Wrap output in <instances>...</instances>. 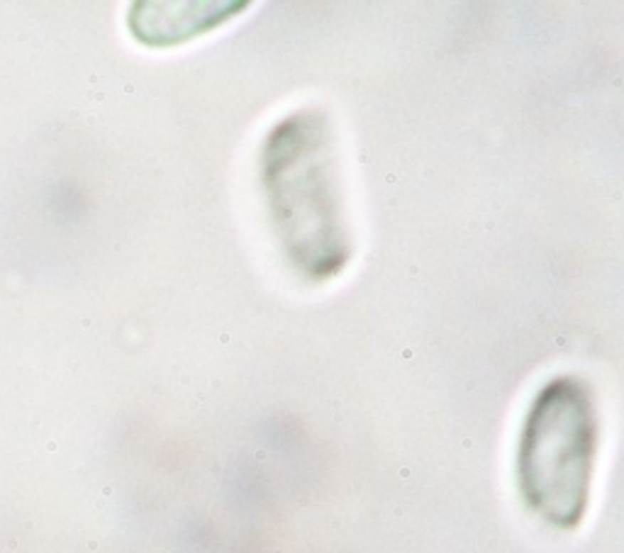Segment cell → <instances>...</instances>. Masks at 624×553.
<instances>
[{
	"mask_svg": "<svg viewBox=\"0 0 624 553\" xmlns=\"http://www.w3.org/2000/svg\"><path fill=\"white\" fill-rule=\"evenodd\" d=\"M261 178L290 264L310 281L334 278L351 256L334 134L319 110L288 115L268 132Z\"/></svg>",
	"mask_w": 624,
	"mask_h": 553,
	"instance_id": "cell-1",
	"label": "cell"
},
{
	"mask_svg": "<svg viewBox=\"0 0 624 553\" xmlns=\"http://www.w3.org/2000/svg\"><path fill=\"white\" fill-rule=\"evenodd\" d=\"M598 412L588 385L571 375L541 387L524 417L517 480L534 515L559 529L581 524L591 500Z\"/></svg>",
	"mask_w": 624,
	"mask_h": 553,
	"instance_id": "cell-2",
	"label": "cell"
},
{
	"mask_svg": "<svg viewBox=\"0 0 624 553\" xmlns=\"http://www.w3.org/2000/svg\"><path fill=\"white\" fill-rule=\"evenodd\" d=\"M225 15H213V13H166L164 22L159 25L157 37L152 39L154 44L162 42V37L166 34V42H181V39L191 37V34H200L208 27L217 25Z\"/></svg>",
	"mask_w": 624,
	"mask_h": 553,
	"instance_id": "cell-3",
	"label": "cell"
}]
</instances>
